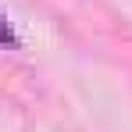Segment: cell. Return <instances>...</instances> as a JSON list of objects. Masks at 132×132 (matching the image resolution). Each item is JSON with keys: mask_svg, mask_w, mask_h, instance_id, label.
<instances>
[{"mask_svg": "<svg viewBox=\"0 0 132 132\" xmlns=\"http://www.w3.org/2000/svg\"><path fill=\"white\" fill-rule=\"evenodd\" d=\"M18 39H14V29L4 22V14H0V46H14Z\"/></svg>", "mask_w": 132, "mask_h": 132, "instance_id": "cell-1", "label": "cell"}]
</instances>
